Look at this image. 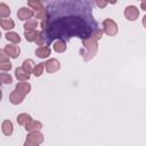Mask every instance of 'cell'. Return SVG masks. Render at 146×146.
<instances>
[{
  "instance_id": "6da1fadb",
  "label": "cell",
  "mask_w": 146,
  "mask_h": 146,
  "mask_svg": "<svg viewBox=\"0 0 146 146\" xmlns=\"http://www.w3.org/2000/svg\"><path fill=\"white\" fill-rule=\"evenodd\" d=\"M49 40L51 39H70L72 36H79L86 39L90 36L92 29L84 22L83 18L78 16H66L55 19L49 24L46 30Z\"/></svg>"
},
{
  "instance_id": "7a4b0ae2",
  "label": "cell",
  "mask_w": 146,
  "mask_h": 146,
  "mask_svg": "<svg viewBox=\"0 0 146 146\" xmlns=\"http://www.w3.org/2000/svg\"><path fill=\"white\" fill-rule=\"evenodd\" d=\"M98 41L95 40L91 35L86 38V39H82V44L83 47L86 48V52H83V59L86 62L92 59L95 57V55L97 54V50H98Z\"/></svg>"
},
{
  "instance_id": "3957f363",
  "label": "cell",
  "mask_w": 146,
  "mask_h": 146,
  "mask_svg": "<svg viewBox=\"0 0 146 146\" xmlns=\"http://www.w3.org/2000/svg\"><path fill=\"white\" fill-rule=\"evenodd\" d=\"M42 141H43V135L40 132V130L30 131L26 136L24 145L25 146H38V145L42 144Z\"/></svg>"
},
{
  "instance_id": "277c9868",
  "label": "cell",
  "mask_w": 146,
  "mask_h": 146,
  "mask_svg": "<svg viewBox=\"0 0 146 146\" xmlns=\"http://www.w3.org/2000/svg\"><path fill=\"white\" fill-rule=\"evenodd\" d=\"M103 32H105L110 36H115L117 34V32H119L117 24L111 18L104 19L103 21Z\"/></svg>"
},
{
  "instance_id": "5b68a950",
  "label": "cell",
  "mask_w": 146,
  "mask_h": 146,
  "mask_svg": "<svg viewBox=\"0 0 146 146\" xmlns=\"http://www.w3.org/2000/svg\"><path fill=\"white\" fill-rule=\"evenodd\" d=\"M3 51L9 56V58H17L21 54V48L16 46V43H10L5 46Z\"/></svg>"
},
{
  "instance_id": "8992f818",
  "label": "cell",
  "mask_w": 146,
  "mask_h": 146,
  "mask_svg": "<svg viewBox=\"0 0 146 146\" xmlns=\"http://www.w3.org/2000/svg\"><path fill=\"white\" fill-rule=\"evenodd\" d=\"M123 14L128 21H136L139 16V10L136 6H128V7H125Z\"/></svg>"
},
{
  "instance_id": "52a82bcc",
  "label": "cell",
  "mask_w": 146,
  "mask_h": 146,
  "mask_svg": "<svg viewBox=\"0 0 146 146\" xmlns=\"http://www.w3.org/2000/svg\"><path fill=\"white\" fill-rule=\"evenodd\" d=\"M44 68L48 73H55L60 68V63L58 59L50 58L44 63Z\"/></svg>"
},
{
  "instance_id": "ba28073f",
  "label": "cell",
  "mask_w": 146,
  "mask_h": 146,
  "mask_svg": "<svg viewBox=\"0 0 146 146\" xmlns=\"http://www.w3.org/2000/svg\"><path fill=\"white\" fill-rule=\"evenodd\" d=\"M34 16V11L27 7H22L18 9L17 11V17L18 19L21 21H27V19H31L32 17Z\"/></svg>"
},
{
  "instance_id": "9c48e42d",
  "label": "cell",
  "mask_w": 146,
  "mask_h": 146,
  "mask_svg": "<svg viewBox=\"0 0 146 146\" xmlns=\"http://www.w3.org/2000/svg\"><path fill=\"white\" fill-rule=\"evenodd\" d=\"M15 89L19 92V94H22L23 96H26L30 91H31V84L29 83V82H25V81H21V82H18L17 84H16V87H15Z\"/></svg>"
},
{
  "instance_id": "30bf717a",
  "label": "cell",
  "mask_w": 146,
  "mask_h": 146,
  "mask_svg": "<svg viewBox=\"0 0 146 146\" xmlns=\"http://www.w3.org/2000/svg\"><path fill=\"white\" fill-rule=\"evenodd\" d=\"M24 98H25V96H23L22 94H19L16 89L13 90V91L10 92V95H9V100H10V103H11L13 105H18V104H21V103L24 100Z\"/></svg>"
},
{
  "instance_id": "8fae6325",
  "label": "cell",
  "mask_w": 146,
  "mask_h": 146,
  "mask_svg": "<svg viewBox=\"0 0 146 146\" xmlns=\"http://www.w3.org/2000/svg\"><path fill=\"white\" fill-rule=\"evenodd\" d=\"M42 123L40 121H36V120H30L26 124H25V130L26 131H36V130H40L42 128Z\"/></svg>"
},
{
  "instance_id": "7c38bea8",
  "label": "cell",
  "mask_w": 146,
  "mask_h": 146,
  "mask_svg": "<svg viewBox=\"0 0 146 146\" xmlns=\"http://www.w3.org/2000/svg\"><path fill=\"white\" fill-rule=\"evenodd\" d=\"M1 130H2V133L5 136H11L13 135V131H14V125H13V122L10 120H5L1 124Z\"/></svg>"
},
{
  "instance_id": "4fadbf2b",
  "label": "cell",
  "mask_w": 146,
  "mask_h": 146,
  "mask_svg": "<svg viewBox=\"0 0 146 146\" xmlns=\"http://www.w3.org/2000/svg\"><path fill=\"white\" fill-rule=\"evenodd\" d=\"M15 76L19 81H27L30 79V76H31V73L26 72L23 67H17L15 70Z\"/></svg>"
},
{
  "instance_id": "5bb4252c",
  "label": "cell",
  "mask_w": 146,
  "mask_h": 146,
  "mask_svg": "<svg viewBox=\"0 0 146 146\" xmlns=\"http://www.w3.org/2000/svg\"><path fill=\"white\" fill-rule=\"evenodd\" d=\"M50 48L48 46H40L39 48H36L35 50V55L39 57V58H47L50 56Z\"/></svg>"
},
{
  "instance_id": "9a60e30c",
  "label": "cell",
  "mask_w": 146,
  "mask_h": 146,
  "mask_svg": "<svg viewBox=\"0 0 146 146\" xmlns=\"http://www.w3.org/2000/svg\"><path fill=\"white\" fill-rule=\"evenodd\" d=\"M47 32H44L43 30L41 31V32H38L36 33V36H35V40H34V42L38 44V46H44L49 40L47 39Z\"/></svg>"
},
{
  "instance_id": "2e32d148",
  "label": "cell",
  "mask_w": 146,
  "mask_h": 146,
  "mask_svg": "<svg viewBox=\"0 0 146 146\" xmlns=\"http://www.w3.org/2000/svg\"><path fill=\"white\" fill-rule=\"evenodd\" d=\"M52 48H54V50H55L56 52H64V51H66V49H67V46H66V42H65V40L58 39L57 41H55V42H54V44H52Z\"/></svg>"
},
{
  "instance_id": "e0dca14e",
  "label": "cell",
  "mask_w": 146,
  "mask_h": 146,
  "mask_svg": "<svg viewBox=\"0 0 146 146\" xmlns=\"http://www.w3.org/2000/svg\"><path fill=\"white\" fill-rule=\"evenodd\" d=\"M0 26L3 30H11L15 27V22L10 18H0Z\"/></svg>"
},
{
  "instance_id": "ac0fdd59",
  "label": "cell",
  "mask_w": 146,
  "mask_h": 146,
  "mask_svg": "<svg viewBox=\"0 0 146 146\" xmlns=\"http://www.w3.org/2000/svg\"><path fill=\"white\" fill-rule=\"evenodd\" d=\"M6 39L11 43H19L21 42V36L16 32H7L6 33Z\"/></svg>"
},
{
  "instance_id": "d6986e66",
  "label": "cell",
  "mask_w": 146,
  "mask_h": 146,
  "mask_svg": "<svg viewBox=\"0 0 146 146\" xmlns=\"http://www.w3.org/2000/svg\"><path fill=\"white\" fill-rule=\"evenodd\" d=\"M27 5L32 10H40L43 8V3L41 2V0H27Z\"/></svg>"
},
{
  "instance_id": "ffe728a7",
  "label": "cell",
  "mask_w": 146,
  "mask_h": 146,
  "mask_svg": "<svg viewBox=\"0 0 146 146\" xmlns=\"http://www.w3.org/2000/svg\"><path fill=\"white\" fill-rule=\"evenodd\" d=\"M31 119H32L31 115H29V114H26V113H21V114H18V116H17V123L21 124V125H25Z\"/></svg>"
},
{
  "instance_id": "44dd1931",
  "label": "cell",
  "mask_w": 146,
  "mask_h": 146,
  "mask_svg": "<svg viewBox=\"0 0 146 146\" xmlns=\"http://www.w3.org/2000/svg\"><path fill=\"white\" fill-rule=\"evenodd\" d=\"M9 15H10V8L6 3L0 2V17L6 18V17H9Z\"/></svg>"
},
{
  "instance_id": "7402d4cb",
  "label": "cell",
  "mask_w": 146,
  "mask_h": 146,
  "mask_svg": "<svg viewBox=\"0 0 146 146\" xmlns=\"http://www.w3.org/2000/svg\"><path fill=\"white\" fill-rule=\"evenodd\" d=\"M34 66H35V64H34V62H33L32 59H25V60L23 62V65H22V67H23L26 72H29V73H32Z\"/></svg>"
},
{
  "instance_id": "603a6c76",
  "label": "cell",
  "mask_w": 146,
  "mask_h": 146,
  "mask_svg": "<svg viewBox=\"0 0 146 146\" xmlns=\"http://www.w3.org/2000/svg\"><path fill=\"white\" fill-rule=\"evenodd\" d=\"M36 33H38L36 30H25V32H24V36H25V39H26L27 41L32 42V41L35 40Z\"/></svg>"
},
{
  "instance_id": "cb8c5ba5",
  "label": "cell",
  "mask_w": 146,
  "mask_h": 146,
  "mask_svg": "<svg viewBox=\"0 0 146 146\" xmlns=\"http://www.w3.org/2000/svg\"><path fill=\"white\" fill-rule=\"evenodd\" d=\"M43 71H44V63H39V64H36V65L34 66L32 73H33L35 76H41L42 73H43Z\"/></svg>"
},
{
  "instance_id": "d4e9b609",
  "label": "cell",
  "mask_w": 146,
  "mask_h": 146,
  "mask_svg": "<svg viewBox=\"0 0 146 146\" xmlns=\"http://www.w3.org/2000/svg\"><path fill=\"white\" fill-rule=\"evenodd\" d=\"M11 82H13V78L9 73H0V83L10 84Z\"/></svg>"
},
{
  "instance_id": "484cf974",
  "label": "cell",
  "mask_w": 146,
  "mask_h": 146,
  "mask_svg": "<svg viewBox=\"0 0 146 146\" xmlns=\"http://www.w3.org/2000/svg\"><path fill=\"white\" fill-rule=\"evenodd\" d=\"M38 26V22L36 19H27L24 24V29L25 30H35Z\"/></svg>"
},
{
  "instance_id": "4316f807",
  "label": "cell",
  "mask_w": 146,
  "mask_h": 146,
  "mask_svg": "<svg viewBox=\"0 0 146 146\" xmlns=\"http://www.w3.org/2000/svg\"><path fill=\"white\" fill-rule=\"evenodd\" d=\"M34 16H35V18H40V19H43V18H46V17L48 16V10H47V9L43 7L42 9H40V10L35 11Z\"/></svg>"
},
{
  "instance_id": "83f0119b",
  "label": "cell",
  "mask_w": 146,
  "mask_h": 146,
  "mask_svg": "<svg viewBox=\"0 0 146 146\" xmlns=\"http://www.w3.org/2000/svg\"><path fill=\"white\" fill-rule=\"evenodd\" d=\"M103 30H100V29H95V30H92V32H91V36L95 39V40H100L102 38H103Z\"/></svg>"
},
{
  "instance_id": "f1b7e54d",
  "label": "cell",
  "mask_w": 146,
  "mask_h": 146,
  "mask_svg": "<svg viewBox=\"0 0 146 146\" xmlns=\"http://www.w3.org/2000/svg\"><path fill=\"white\" fill-rule=\"evenodd\" d=\"M13 67L10 62H0V71H10V68Z\"/></svg>"
},
{
  "instance_id": "f546056e",
  "label": "cell",
  "mask_w": 146,
  "mask_h": 146,
  "mask_svg": "<svg viewBox=\"0 0 146 146\" xmlns=\"http://www.w3.org/2000/svg\"><path fill=\"white\" fill-rule=\"evenodd\" d=\"M49 24H50V23H49V17L47 16V17H46V18H43V19H42V22H41V27H42V30H43V31H46V30L49 27Z\"/></svg>"
},
{
  "instance_id": "4dcf8cb0",
  "label": "cell",
  "mask_w": 146,
  "mask_h": 146,
  "mask_svg": "<svg viewBox=\"0 0 146 146\" xmlns=\"http://www.w3.org/2000/svg\"><path fill=\"white\" fill-rule=\"evenodd\" d=\"M0 62H9V56L3 50H0Z\"/></svg>"
},
{
  "instance_id": "1f68e13d",
  "label": "cell",
  "mask_w": 146,
  "mask_h": 146,
  "mask_svg": "<svg viewBox=\"0 0 146 146\" xmlns=\"http://www.w3.org/2000/svg\"><path fill=\"white\" fill-rule=\"evenodd\" d=\"M95 3L97 5L98 8H105L107 6L106 0H95Z\"/></svg>"
},
{
  "instance_id": "d6a6232c",
  "label": "cell",
  "mask_w": 146,
  "mask_h": 146,
  "mask_svg": "<svg viewBox=\"0 0 146 146\" xmlns=\"http://www.w3.org/2000/svg\"><path fill=\"white\" fill-rule=\"evenodd\" d=\"M106 2L107 3H111V5H114V3L117 2V0H106Z\"/></svg>"
},
{
  "instance_id": "836d02e7",
  "label": "cell",
  "mask_w": 146,
  "mask_h": 146,
  "mask_svg": "<svg viewBox=\"0 0 146 146\" xmlns=\"http://www.w3.org/2000/svg\"><path fill=\"white\" fill-rule=\"evenodd\" d=\"M144 1H145V0L141 1V9H143V10H146V9H145V2H144Z\"/></svg>"
},
{
  "instance_id": "e575fe53",
  "label": "cell",
  "mask_w": 146,
  "mask_h": 146,
  "mask_svg": "<svg viewBox=\"0 0 146 146\" xmlns=\"http://www.w3.org/2000/svg\"><path fill=\"white\" fill-rule=\"evenodd\" d=\"M1 99H2V91L0 90V100H1Z\"/></svg>"
},
{
  "instance_id": "d590c367",
  "label": "cell",
  "mask_w": 146,
  "mask_h": 146,
  "mask_svg": "<svg viewBox=\"0 0 146 146\" xmlns=\"http://www.w3.org/2000/svg\"><path fill=\"white\" fill-rule=\"evenodd\" d=\"M0 39H1V32H0Z\"/></svg>"
},
{
  "instance_id": "8d00e7d4",
  "label": "cell",
  "mask_w": 146,
  "mask_h": 146,
  "mask_svg": "<svg viewBox=\"0 0 146 146\" xmlns=\"http://www.w3.org/2000/svg\"><path fill=\"white\" fill-rule=\"evenodd\" d=\"M139 1H143V0H139Z\"/></svg>"
}]
</instances>
